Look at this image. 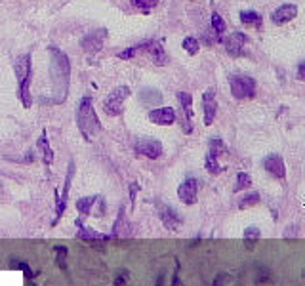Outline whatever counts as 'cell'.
<instances>
[{"mask_svg": "<svg viewBox=\"0 0 305 286\" xmlns=\"http://www.w3.org/2000/svg\"><path fill=\"white\" fill-rule=\"evenodd\" d=\"M202 107H204V124L212 126V122L216 119V113H218V101H216V90L214 88H208L204 92V95H202Z\"/></svg>", "mask_w": 305, "mask_h": 286, "instance_id": "4fadbf2b", "label": "cell"}, {"mask_svg": "<svg viewBox=\"0 0 305 286\" xmlns=\"http://www.w3.org/2000/svg\"><path fill=\"white\" fill-rule=\"evenodd\" d=\"M29 286H35V284H29Z\"/></svg>", "mask_w": 305, "mask_h": 286, "instance_id": "b9f144b4", "label": "cell"}, {"mask_svg": "<svg viewBox=\"0 0 305 286\" xmlns=\"http://www.w3.org/2000/svg\"><path fill=\"white\" fill-rule=\"evenodd\" d=\"M31 61H33L31 53H23L14 63V71H16V77H18L19 82V99H21L25 109H29L33 103L31 92H29V86H31Z\"/></svg>", "mask_w": 305, "mask_h": 286, "instance_id": "3957f363", "label": "cell"}, {"mask_svg": "<svg viewBox=\"0 0 305 286\" xmlns=\"http://www.w3.org/2000/svg\"><path fill=\"white\" fill-rule=\"evenodd\" d=\"M206 170H208L210 174H219V172H223L225 168L223 166H219L218 164V158H212V156H206Z\"/></svg>", "mask_w": 305, "mask_h": 286, "instance_id": "f546056e", "label": "cell"}, {"mask_svg": "<svg viewBox=\"0 0 305 286\" xmlns=\"http://www.w3.org/2000/svg\"><path fill=\"white\" fill-rule=\"evenodd\" d=\"M172 286H181V278H179V275L175 273L174 278H172Z\"/></svg>", "mask_w": 305, "mask_h": 286, "instance_id": "ab89813d", "label": "cell"}, {"mask_svg": "<svg viewBox=\"0 0 305 286\" xmlns=\"http://www.w3.org/2000/svg\"><path fill=\"white\" fill-rule=\"evenodd\" d=\"M97 202H99V208H97L96 216H97V217H103V212H105V202H103V199H101V197H97Z\"/></svg>", "mask_w": 305, "mask_h": 286, "instance_id": "74e56055", "label": "cell"}, {"mask_svg": "<svg viewBox=\"0 0 305 286\" xmlns=\"http://www.w3.org/2000/svg\"><path fill=\"white\" fill-rule=\"evenodd\" d=\"M138 52H145L149 55V60L158 67L168 63V55H166V50L160 40H149V42L138 44Z\"/></svg>", "mask_w": 305, "mask_h": 286, "instance_id": "8992f818", "label": "cell"}, {"mask_svg": "<svg viewBox=\"0 0 305 286\" xmlns=\"http://www.w3.org/2000/svg\"><path fill=\"white\" fill-rule=\"evenodd\" d=\"M252 185V178H250V174L246 172H238V176H236V183H235V193H240L242 189H246V187H250Z\"/></svg>", "mask_w": 305, "mask_h": 286, "instance_id": "f1b7e54d", "label": "cell"}, {"mask_svg": "<svg viewBox=\"0 0 305 286\" xmlns=\"http://www.w3.org/2000/svg\"><path fill=\"white\" fill-rule=\"evenodd\" d=\"M77 225V237L79 239H84V241H107V239H113V235H103V233H97V231H92L90 227H86L82 223V219H77L75 221Z\"/></svg>", "mask_w": 305, "mask_h": 286, "instance_id": "ac0fdd59", "label": "cell"}, {"mask_svg": "<svg viewBox=\"0 0 305 286\" xmlns=\"http://www.w3.org/2000/svg\"><path fill=\"white\" fill-rule=\"evenodd\" d=\"M149 121L158 126H170L175 122V111L172 107H158L149 111Z\"/></svg>", "mask_w": 305, "mask_h": 286, "instance_id": "e0dca14e", "label": "cell"}, {"mask_svg": "<svg viewBox=\"0 0 305 286\" xmlns=\"http://www.w3.org/2000/svg\"><path fill=\"white\" fill-rule=\"evenodd\" d=\"M305 78V61H299L297 65V80H303Z\"/></svg>", "mask_w": 305, "mask_h": 286, "instance_id": "d590c367", "label": "cell"}, {"mask_svg": "<svg viewBox=\"0 0 305 286\" xmlns=\"http://www.w3.org/2000/svg\"><path fill=\"white\" fill-rule=\"evenodd\" d=\"M73 174H75V162L71 160L69 168H67V178H65V185H63V195H57L55 193V199H57V204H55V219H53V225L59 221V217L65 214V208H67V197H69V189H71V182H73Z\"/></svg>", "mask_w": 305, "mask_h": 286, "instance_id": "9c48e42d", "label": "cell"}, {"mask_svg": "<svg viewBox=\"0 0 305 286\" xmlns=\"http://www.w3.org/2000/svg\"><path fill=\"white\" fill-rule=\"evenodd\" d=\"M244 243H246V246H248V248H250V250H252L254 248V244H256V241H258V239H260V237H262V231H260V229H258V227H248V229H244Z\"/></svg>", "mask_w": 305, "mask_h": 286, "instance_id": "484cf974", "label": "cell"}, {"mask_svg": "<svg viewBox=\"0 0 305 286\" xmlns=\"http://www.w3.org/2000/svg\"><path fill=\"white\" fill-rule=\"evenodd\" d=\"M122 216H124V210L120 208V212H118V219H116V223H120ZM116 235H118V225H114V229H113V237H116Z\"/></svg>", "mask_w": 305, "mask_h": 286, "instance_id": "f35d334b", "label": "cell"}, {"mask_svg": "<svg viewBox=\"0 0 305 286\" xmlns=\"http://www.w3.org/2000/svg\"><path fill=\"white\" fill-rule=\"evenodd\" d=\"M197 193H199V182L195 178H187L185 182L177 187V197L183 204H195L197 202Z\"/></svg>", "mask_w": 305, "mask_h": 286, "instance_id": "7c38bea8", "label": "cell"}, {"mask_svg": "<svg viewBox=\"0 0 305 286\" xmlns=\"http://www.w3.org/2000/svg\"><path fill=\"white\" fill-rule=\"evenodd\" d=\"M12 269H21L23 273H25L29 278H33L35 275H33V271H31V267L27 265L25 261H12Z\"/></svg>", "mask_w": 305, "mask_h": 286, "instance_id": "1f68e13d", "label": "cell"}, {"mask_svg": "<svg viewBox=\"0 0 305 286\" xmlns=\"http://www.w3.org/2000/svg\"><path fill=\"white\" fill-rule=\"evenodd\" d=\"M260 193H250V195H244V199L238 202V208L246 210V208H252L256 204H260Z\"/></svg>", "mask_w": 305, "mask_h": 286, "instance_id": "83f0119b", "label": "cell"}, {"mask_svg": "<svg viewBox=\"0 0 305 286\" xmlns=\"http://www.w3.org/2000/svg\"><path fill=\"white\" fill-rule=\"evenodd\" d=\"M229 86H231V94L235 99L242 101V99H250L256 95V80L248 75H233L229 77Z\"/></svg>", "mask_w": 305, "mask_h": 286, "instance_id": "277c9868", "label": "cell"}, {"mask_svg": "<svg viewBox=\"0 0 305 286\" xmlns=\"http://www.w3.org/2000/svg\"><path fill=\"white\" fill-rule=\"evenodd\" d=\"M96 202H97V197H82V199L77 200V210H79L82 216H88Z\"/></svg>", "mask_w": 305, "mask_h": 286, "instance_id": "d4e9b609", "label": "cell"}, {"mask_svg": "<svg viewBox=\"0 0 305 286\" xmlns=\"http://www.w3.org/2000/svg\"><path fill=\"white\" fill-rule=\"evenodd\" d=\"M126 280H128V273H126V271H124V273H120V275H118V277H116V280H114V286H120V284H124V282H126Z\"/></svg>", "mask_w": 305, "mask_h": 286, "instance_id": "8d00e7d4", "label": "cell"}, {"mask_svg": "<svg viewBox=\"0 0 305 286\" xmlns=\"http://www.w3.org/2000/svg\"><path fill=\"white\" fill-rule=\"evenodd\" d=\"M177 99L181 103V130L183 134L193 132V97L187 92H177Z\"/></svg>", "mask_w": 305, "mask_h": 286, "instance_id": "ba28073f", "label": "cell"}, {"mask_svg": "<svg viewBox=\"0 0 305 286\" xmlns=\"http://www.w3.org/2000/svg\"><path fill=\"white\" fill-rule=\"evenodd\" d=\"M36 147L40 149V153H42V160L46 166H52L53 162V153H52V147H50V143H48V138H46V132H44L42 136L38 138L36 141Z\"/></svg>", "mask_w": 305, "mask_h": 286, "instance_id": "ffe728a7", "label": "cell"}, {"mask_svg": "<svg viewBox=\"0 0 305 286\" xmlns=\"http://www.w3.org/2000/svg\"><path fill=\"white\" fill-rule=\"evenodd\" d=\"M77 126L86 141H92L97 136V132L101 130V124H99V119L94 109V101L90 95H84L77 107Z\"/></svg>", "mask_w": 305, "mask_h": 286, "instance_id": "7a4b0ae2", "label": "cell"}, {"mask_svg": "<svg viewBox=\"0 0 305 286\" xmlns=\"http://www.w3.org/2000/svg\"><path fill=\"white\" fill-rule=\"evenodd\" d=\"M158 216H160L162 225H164L166 229H170V231H177L183 223L179 214H177L172 206H168V204H158Z\"/></svg>", "mask_w": 305, "mask_h": 286, "instance_id": "8fae6325", "label": "cell"}, {"mask_svg": "<svg viewBox=\"0 0 305 286\" xmlns=\"http://www.w3.org/2000/svg\"><path fill=\"white\" fill-rule=\"evenodd\" d=\"M214 286H229V275H227V273H221V275L214 280Z\"/></svg>", "mask_w": 305, "mask_h": 286, "instance_id": "836d02e7", "label": "cell"}, {"mask_svg": "<svg viewBox=\"0 0 305 286\" xmlns=\"http://www.w3.org/2000/svg\"><path fill=\"white\" fill-rule=\"evenodd\" d=\"M136 53H140L138 52V46H130V48H126V50L116 53V58H118V60H132Z\"/></svg>", "mask_w": 305, "mask_h": 286, "instance_id": "4dcf8cb0", "label": "cell"}, {"mask_svg": "<svg viewBox=\"0 0 305 286\" xmlns=\"http://www.w3.org/2000/svg\"><path fill=\"white\" fill-rule=\"evenodd\" d=\"M55 254H57V265H59L61 269H67V265H65V260H67V248H55Z\"/></svg>", "mask_w": 305, "mask_h": 286, "instance_id": "d6a6232c", "label": "cell"}, {"mask_svg": "<svg viewBox=\"0 0 305 286\" xmlns=\"http://www.w3.org/2000/svg\"><path fill=\"white\" fill-rule=\"evenodd\" d=\"M136 153L145 158H158L162 155V143L158 139H151V138H140L136 141Z\"/></svg>", "mask_w": 305, "mask_h": 286, "instance_id": "30bf717a", "label": "cell"}, {"mask_svg": "<svg viewBox=\"0 0 305 286\" xmlns=\"http://www.w3.org/2000/svg\"><path fill=\"white\" fill-rule=\"evenodd\" d=\"M296 16H297L296 4H282V6H279V8L271 14V21H273V25L280 27V25H286L288 21H292Z\"/></svg>", "mask_w": 305, "mask_h": 286, "instance_id": "9a60e30c", "label": "cell"}, {"mask_svg": "<svg viewBox=\"0 0 305 286\" xmlns=\"http://www.w3.org/2000/svg\"><path fill=\"white\" fill-rule=\"evenodd\" d=\"M105 38H107V29H96L92 33H88L82 40H80V46L82 50L88 53V55H96L105 44Z\"/></svg>", "mask_w": 305, "mask_h": 286, "instance_id": "52a82bcc", "label": "cell"}, {"mask_svg": "<svg viewBox=\"0 0 305 286\" xmlns=\"http://www.w3.org/2000/svg\"><path fill=\"white\" fill-rule=\"evenodd\" d=\"M48 53H50V75H52V103H63L69 94L71 61L67 53L61 52L55 46H50Z\"/></svg>", "mask_w": 305, "mask_h": 286, "instance_id": "6da1fadb", "label": "cell"}, {"mask_svg": "<svg viewBox=\"0 0 305 286\" xmlns=\"http://www.w3.org/2000/svg\"><path fill=\"white\" fill-rule=\"evenodd\" d=\"M140 99L143 105L147 107H153V105H160L162 103V94L158 90H153V88H143L140 92Z\"/></svg>", "mask_w": 305, "mask_h": 286, "instance_id": "d6986e66", "label": "cell"}, {"mask_svg": "<svg viewBox=\"0 0 305 286\" xmlns=\"http://www.w3.org/2000/svg\"><path fill=\"white\" fill-rule=\"evenodd\" d=\"M140 191V185L138 183H132L130 185V202H132V206H134V202H136V193Z\"/></svg>", "mask_w": 305, "mask_h": 286, "instance_id": "e575fe53", "label": "cell"}, {"mask_svg": "<svg viewBox=\"0 0 305 286\" xmlns=\"http://www.w3.org/2000/svg\"><path fill=\"white\" fill-rule=\"evenodd\" d=\"M157 286H164V275H158Z\"/></svg>", "mask_w": 305, "mask_h": 286, "instance_id": "60d3db41", "label": "cell"}, {"mask_svg": "<svg viewBox=\"0 0 305 286\" xmlns=\"http://www.w3.org/2000/svg\"><path fill=\"white\" fill-rule=\"evenodd\" d=\"M263 168L267 170V174L275 176V178H279V180H284V176H286V166H284V160H282V156L277 155V153L265 156V160H263Z\"/></svg>", "mask_w": 305, "mask_h": 286, "instance_id": "2e32d148", "label": "cell"}, {"mask_svg": "<svg viewBox=\"0 0 305 286\" xmlns=\"http://www.w3.org/2000/svg\"><path fill=\"white\" fill-rule=\"evenodd\" d=\"M240 21L244 25H254V27H262V16L254 10H244L240 12Z\"/></svg>", "mask_w": 305, "mask_h": 286, "instance_id": "603a6c76", "label": "cell"}, {"mask_svg": "<svg viewBox=\"0 0 305 286\" xmlns=\"http://www.w3.org/2000/svg\"><path fill=\"white\" fill-rule=\"evenodd\" d=\"M225 153H229V149H227V145L223 143V139L214 138L212 141H210L208 156H212V158H219V156L225 155Z\"/></svg>", "mask_w": 305, "mask_h": 286, "instance_id": "7402d4cb", "label": "cell"}, {"mask_svg": "<svg viewBox=\"0 0 305 286\" xmlns=\"http://www.w3.org/2000/svg\"><path fill=\"white\" fill-rule=\"evenodd\" d=\"M210 21H212V33L216 35V40L221 42V40H223V35H225V29H227L225 21L221 19V16H219L218 12H212V19H210Z\"/></svg>", "mask_w": 305, "mask_h": 286, "instance_id": "44dd1931", "label": "cell"}, {"mask_svg": "<svg viewBox=\"0 0 305 286\" xmlns=\"http://www.w3.org/2000/svg\"><path fill=\"white\" fill-rule=\"evenodd\" d=\"M157 4H158V0H132V6L138 10V12H141L143 16H149Z\"/></svg>", "mask_w": 305, "mask_h": 286, "instance_id": "cb8c5ba5", "label": "cell"}, {"mask_svg": "<svg viewBox=\"0 0 305 286\" xmlns=\"http://www.w3.org/2000/svg\"><path fill=\"white\" fill-rule=\"evenodd\" d=\"M130 95V88L128 86H116L103 99V111L107 117H120L122 115V105H124V99Z\"/></svg>", "mask_w": 305, "mask_h": 286, "instance_id": "5b68a950", "label": "cell"}, {"mask_svg": "<svg viewBox=\"0 0 305 286\" xmlns=\"http://www.w3.org/2000/svg\"><path fill=\"white\" fill-rule=\"evenodd\" d=\"M183 50L189 53V55H197L199 53V50H201V44H199V40L195 38V36H187V38H183Z\"/></svg>", "mask_w": 305, "mask_h": 286, "instance_id": "4316f807", "label": "cell"}, {"mask_svg": "<svg viewBox=\"0 0 305 286\" xmlns=\"http://www.w3.org/2000/svg\"><path fill=\"white\" fill-rule=\"evenodd\" d=\"M248 42V36L244 33H231V35L225 38V52L231 55V58H240L244 52V44Z\"/></svg>", "mask_w": 305, "mask_h": 286, "instance_id": "5bb4252c", "label": "cell"}]
</instances>
